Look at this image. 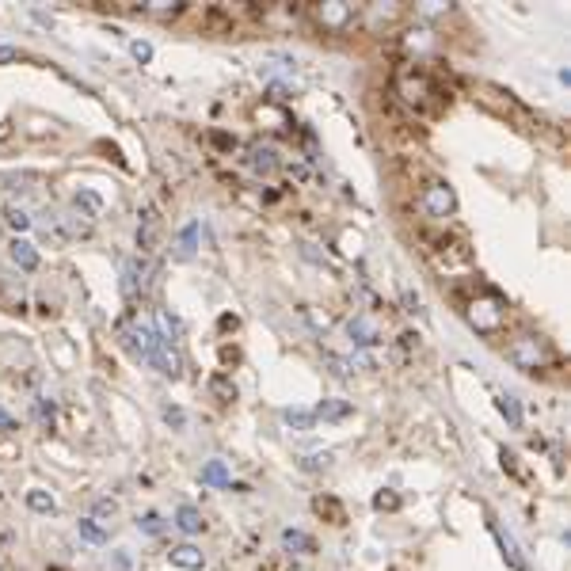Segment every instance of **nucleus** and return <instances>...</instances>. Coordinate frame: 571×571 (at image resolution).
<instances>
[{
    "label": "nucleus",
    "instance_id": "obj_12",
    "mask_svg": "<svg viewBox=\"0 0 571 571\" xmlns=\"http://www.w3.org/2000/svg\"><path fill=\"white\" fill-rule=\"evenodd\" d=\"M175 525H179L183 533H202L206 530V518H202V510L199 507H191V503H179V510H175Z\"/></svg>",
    "mask_w": 571,
    "mask_h": 571
},
{
    "label": "nucleus",
    "instance_id": "obj_8",
    "mask_svg": "<svg viewBox=\"0 0 571 571\" xmlns=\"http://www.w3.org/2000/svg\"><path fill=\"white\" fill-rule=\"evenodd\" d=\"M278 164L282 160H278V152H274L271 145H256L248 152V168L256 175H274V172H278Z\"/></svg>",
    "mask_w": 571,
    "mask_h": 571
},
{
    "label": "nucleus",
    "instance_id": "obj_39",
    "mask_svg": "<svg viewBox=\"0 0 571 571\" xmlns=\"http://www.w3.org/2000/svg\"><path fill=\"white\" fill-rule=\"evenodd\" d=\"M8 134H12V122H0V141H4Z\"/></svg>",
    "mask_w": 571,
    "mask_h": 571
},
{
    "label": "nucleus",
    "instance_id": "obj_17",
    "mask_svg": "<svg viewBox=\"0 0 571 571\" xmlns=\"http://www.w3.org/2000/svg\"><path fill=\"white\" fill-rule=\"evenodd\" d=\"M282 545L290 548V552H301V556L316 552V541L309 533H301V530H282Z\"/></svg>",
    "mask_w": 571,
    "mask_h": 571
},
{
    "label": "nucleus",
    "instance_id": "obj_24",
    "mask_svg": "<svg viewBox=\"0 0 571 571\" xmlns=\"http://www.w3.org/2000/svg\"><path fill=\"white\" fill-rule=\"evenodd\" d=\"M210 392H214V397L221 400V404H233V400H236V385L225 377V373H217V377H210Z\"/></svg>",
    "mask_w": 571,
    "mask_h": 571
},
{
    "label": "nucleus",
    "instance_id": "obj_11",
    "mask_svg": "<svg viewBox=\"0 0 571 571\" xmlns=\"http://www.w3.org/2000/svg\"><path fill=\"white\" fill-rule=\"evenodd\" d=\"M8 256H12V263L19 271H38V251H35V244H27V240H12V244H8Z\"/></svg>",
    "mask_w": 571,
    "mask_h": 571
},
{
    "label": "nucleus",
    "instance_id": "obj_23",
    "mask_svg": "<svg viewBox=\"0 0 571 571\" xmlns=\"http://www.w3.org/2000/svg\"><path fill=\"white\" fill-rule=\"evenodd\" d=\"M76 530H80V537H84L88 545H103V541H107V530H103L95 518H80V522H76Z\"/></svg>",
    "mask_w": 571,
    "mask_h": 571
},
{
    "label": "nucleus",
    "instance_id": "obj_38",
    "mask_svg": "<svg viewBox=\"0 0 571 571\" xmlns=\"http://www.w3.org/2000/svg\"><path fill=\"white\" fill-rule=\"evenodd\" d=\"M214 145H221V149H233V137H225V134H214Z\"/></svg>",
    "mask_w": 571,
    "mask_h": 571
},
{
    "label": "nucleus",
    "instance_id": "obj_18",
    "mask_svg": "<svg viewBox=\"0 0 571 571\" xmlns=\"http://www.w3.org/2000/svg\"><path fill=\"white\" fill-rule=\"evenodd\" d=\"M282 423L290 426V431H313V426H316V415L305 412V408H286V412H282Z\"/></svg>",
    "mask_w": 571,
    "mask_h": 571
},
{
    "label": "nucleus",
    "instance_id": "obj_34",
    "mask_svg": "<svg viewBox=\"0 0 571 571\" xmlns=\"http://www.w3.org/2000/svg\"><path fill=\"white\" fill-rule=\"evenodd\" d=\"M130 53H134L137 61H149V58H152V46H149V42H141V38H134V42H130Z\"/></svg>",
    "mask_w": 571,
    "mask_h": 571
},
{
    "label": "nucleus",
    "instance_id": "obj_3",
    "mask_svg": "<svg viewBox=\"0 0 571 571\" xmlns=\"http://www.w3.org/2000/svg\"><path fill=\"white\" fill-rule=\"evenodd\" d=\"M152 263L149 259H141V256H134V259H126V267H122V293L130 301L137 298V293H145L149 290V278H152Z\"/></svg>",
    "mask_w": 571,
    "mask_h": 571
},
{
    "label": "nucleus",
    "instance_id": "obj_5",
    "mask_svg": "<svg viewBox=\"0 0 571 571\" xmlns=\"http://www.w3.org/2000/svg\"><path fill=\"white\" fill-rule=\"evenodd\" d=\"M541 358H545V350H541V343H537L533 335H522V339H514V343H510V362H514L518 370L537 373Z\"/></svg>",
    "mask_w": 571,
    "mask_h": 571
},
{
    "label": "nucleus",
    "instance_id": "obj_21",
    "mask_svg": "<svg viewBox=\"0 0 571 571\" xmlns=\"http://www.w3.org/2000/svg\"><path fill=\"white\" fill-rule=\"evenodd\" d=\"M316 16H320L324 27H343L350 19V8L347 4H324V8H316Z\"/></svg>",
    "mask_w": 571,
    "mask_h": 571
},
{
    "label": "nucleus",
    "instance_id": "obj_32",
    "mask_svg": "<svg viewBox=\"0 0 571 571\" xmlns=\"http://www.w3.org/2000/svg\"><path fill=\"white\" fill-rule=\"evenodd\" d=\"M328 465H332V454H313V457L301 461L305 472H320V468H328Z\"/></svg>",
    "mask_w": 571,
    "mask_h": 571
},
{
    "label": "nucleus",
    "instance_id": "obj_20",
    "mask_svg": "<svg viewBox=\"0 0 571 571\" xmlns=\"http://www.w3.org/2000/svg\"><path fill=\"white\" fill-rule=\"evenodd\" d=\"M496 537H499V548H503V556H507V564H510L514 571H525V560H522V552H518V545H514V537L503 533L499 525H496Z\"/></svg>",
    "mask_w": 571,
    "mask_h": 571
},
{
    "label": "nucleus",
    "instance_id": "obj_19",
    "mask_svg": "<svg viewBox=\"0 0 571 571\" xmlns=\"http://www.w3.org/2000/svg\"><path fill=\"white\" fill-rule=\"evenodd\" d=\"M313 507H316V514H320V518H332V525H343V522H347L343 507H339V503H335L332 496H316V499H313Z\"/></svg>",
    "mask_w": 571,
    "mask_h": 571
},
{
    "label": "nucleus",
    "instance_id": "obj_14",
    "mask_svg": "<svg viewBox=\"0 0 571 571\" xmlns=\"http://www.w3.org/2000/svg\"><path fill=\"white\" fill-rule=\"evenodd\" d=\"M194 251H199V221L183 225L179 244H175V259H194Z\"/></svg>",
    "mask_w": 571,
    "mask_h": 571
},
{
    "label": "nucleus",
    "instance_id": "obj_35",
    "mask_svg": "<svg viewBox=\"0 0 571 571\" xmlns=\"http://www.w3.org/2000/svg\"><path fill=\"white\" fill-rule=\"evenodd\" d=\"M404 305H408V313H419V298L412 290H404Z\"/></svg>",
    "mask_w": 571,
    "mask_h": 571
},
{
    "label": "nucleus",
    "instance_id": "obj_4",
    "mask_svg": "<svg viewBox=\"0 0 571 571\" xmlns=\"http://www.w3.org/2000/svg\"><path fill=\"white\" fill-rule=\"evenodd\" d=\"M423 210L431 214V217H438V221H442V217H449L457 210V199H454V191H449L446 183H431L423 191Z\"/></svg>",
    "mask_w": 571,
    "mask_h": 571
},
{
    "label": "nucleus",
    "instance_id": "obj_7",
    "mask_svg": "<svg viewBox=\"0 0 571 571\" xmlns=\"http://www.w3.org/2000/svg\"><path fill=\"white\" fill-rule=\"evenodd\" d=\"M149 366H152V370H160L164 377H179L183 362H179V355H175V347H172V343H160L157 350H152Z\"/></svg>",
    "mask_w": 571,
    "mask_h": 571
},
{
    "label": "nucleus",
    "instance_id": "obj_15",
    "mask_svg": "<svg viewBox=\"0 0 571 571\" xmlns=\"http://www.w3.org/2000/svg\"><path fill=\"white\" fill-rule=\"evenodd\" d=\"M199 480H202L206 488H229V484H233V476H229V465H225V461H210V465L202 468Z\"/></svg>",
    "mask_w": 571,
    "mask_h": 571
},
{
    "label": "nucleus",
    "instance_id": "obj_27",
    "mask_svg": "<svg viewBox=\"0 0 571 571\" xmlns=\"http://www.w3.org/2000/svg\"><path fill=\"white\" fill-rule=\"evenodd\" d=\"M160 415H164V423H168L172 431H183V426H187V412H183V408H175V404H164Z\"/></svg>",
    "mask_w": 571,
    "mask_h": 571
},
{
    "label": "nucleus",
    "instance_id": "obj_6",
    "mask_svg": "<svg viewBox=\"0 0 571 571\" xmlns=\"http://www.w3.org/2000/svg\"><path fill=\"white\" fill-rule=\"evenodd\" d=\"M157 244H160V217H157L152 206H145V217H141V225H137V248L149 256Z\"/></svg>",
    "mask_w": 571,
    "mask_h": 571
},
{
    "label": "nucleus",
    "instance_id": "obj_1",
    "mask_svg": "<svg viewBox=\"0 0 571 571\" xmlns=\"http://www.w3.org/2000/svg\"><path fill=\"white\" fill-rule=\"evenodd\" d=\"M118 343H122L137 362H149L152 350L164 343V335L152 332V328H145V324H118Z\"/></svg>",
    "mask_w": 571,
    "mask_h": 571
},
{
    "label": "nucleus",
    "instance_id": "obj_31",
    "mask_svg": "<svg viewBox=\"0 0 571 571\" xmlns=\"http://www.w3.org/2000/svg\"><path fill=\"white\" fill-rule=\"evenodd\" d=\"M35 412H38V419H42V426H46V431H53V400H46V397H38V404H35Z\"/></svg>",
    "mask_w": 571,
    "mask_h": 571
},
{
    "label": "nucleus",
    "instance_id": "obj_13",
    "mask_svg": "<svg viewBox=\"0 0 571 571\" xmlns=\"http://www.w3.org/2000/svg\"><path fill=\"white\" fill-rule=\"evenodd\" d=\"M355 412V404L350 400H324V404H316V419H328V423H335V419H347V415Z\"/></svg>",
    "mask_w": 571,
    "mask_h": 571
},
{
    "label": "nucleus",
    "instance_id": "obj_29",
    "mask_svg": "<svg viewBox=\"0 0 571 571\" xmlns=\"http://www.w3.org/2000/svg\"><path fill=\"white\" fill-rule=\"evenodd\" d=\"M100 194H92V191H80V194H76V210H84L88 217H95V214H100Z\"/></svg>",
    "mask_w": 571,
    "mask_h": 571
},
{
    "label": "nucleus",
    "instance_id": "obj_36",
    "mask_svg": "<svg viewBox=\"0 0 571 571\" xmlns=\"http://www.w3.org/2000/svg\"><path fill=\"white\" fill-rule=\"evenodd\" d=\"M0 431H16V419H12L4 408H0Z\"/></svg>",
    "mask_w": 571,
    "mask_h": 571
},
{
    "label": "nucleus",
    "instance_id": "obj_25",
    "mask_svg": "<svg viewBox=\"0 0 571 571\" xmlns=\"http://www.w3.org/2000/svg\"><path fill=\"white\" fill-rule=\"evenodd\" d=\"M202 27L206 31H229L233 27V16H229L225 8H210V12L202 16Z\"/></svg>",
    "mask_w": 571,
    "mask_h": 571
},
{
    "label": "nucleus",
    "instance_id": "obj_22",
    "mask_svg": "<svg viewBox=\"0 0 571 571\" xmlns=\"http://www.w3.org/2000/svg\"><path fill=\"white\" fill-rule=\"evenodd\" d=\"M27 507L35 510V514H53V510H58V503H53L50 491L35 488V491H27Z\"/></svg>",
    "mask_w": 571,
    "mask_h": 571
},
{
    "label": "nucleus",
    "instance_id": "obj_16",
    "mask_svg": "<svg viewBox=\"0 0 571 571\" xmlns=\"http://www.w3.org/2000/svg\"><path fill=\"white\" fill-rule=\"evenodd\" d=\"M496 404H499L503 419L510 423V431H522V404H518V397H510V392H499Z\"/></svg>",
    "mask_w": 571,
    "mask_h": 571
},
{
    "label": "nucleus",
    "instance_id": "obj_9",
    "mask_svg": "<svg viewBox=\"0 0 571 571\" xmlns=\"http://www.w3.org/2000/svg\"><path fill=\"white\" fill-rule=\"evenodd\" d=\"M347 335H350V343H355V347H377L381 343V332L366 320V316H355V320L347 324Z\"/></svg>",
    "mask_w": 571,
    "mask_h": 571
},
{
    "label": "nucleus",
    "instance_id": "obj_10",
    "mask_svg": "<svg viewBox=\"0 0 571 571\" xmlns=\"http://www.w3.org/2000/svg\"><path fill=\"white\" fill-rule=\"evenodd\" d=\"M168 560L175 567H183V571H202L206 567V556H202V548H194V545H175Z\"/></svg>",
    "mask_w": 571,
    "mask_h": 571
},
{
    "label": "nucleus",
    "instance_id": "obj_2",
    "mask_svg": "<svg viewBox=\"0 0 571 571\" xmlns=\"http://www.w3.org/2000/svg\"><path fill=\"white\" fill-rule=\"evenodd\" d=\"M397 88H400V95H404V103H412V107H426V100L434 92V80L426 76L419 65H408V69H400L397 73Z\"/></svg>",
    "mask_w": 571,
    "mask_h": 571
},
{
    "label": "nucleus",
    "instance_id": "obj_37",
    "mask_svg": "<svg viewBox=\"0 0 571 571\" xmlns=\"http://www.w3.org/2000/svg\"><path fill=\"white\" fill-rule=\"evenodd\" d=\"M236 328H240L236 316H221V332H236Z\"/></svg>",
    "mask_w": 571,
    "mask_h": 571
},
{
    "label": "nucleus",
    "instance_id": "obj_26",
    "mask_svg": "<svg viewBox=\"0 0 571 571\" xmlns=\"http://www.w3.org/2000/svg\"><path fill=\"white\" fill-rule=\"evenodd\" d=\"M137 530L145 533V537H160V533H164V518H160L157 510H149V514H141V518H137Z\"/></svg>",
    "mask_w": 571,
    "mask_h": 571
},
{
    "label": "nucleus",
    "instance_id": "obj_30",
    "mask_svg": "<svg viewBox=\"0 0 571 571\" xmlns=\"http://www.w3.org/2000/svg\"><path fill=\"white\" fill-rule=\"evenodd\" d=\"M373 507L377 510H400V496L397 491H377V496H373Z\"/></svg>",
    "mask_w": 571,
    "mask_h": 571
},
{
    "label": "nucleus",
    "instance_id": "obj_33",
    "mask_svg": "<svg viewBox=\"0 0 571 571\" xmlns=\"http://www.w3.org/2000/svg\"><path fill=\"white\" fill-rule=\"evenodd\" d=\"M118 503L115 499H95V518H115Z\"/></svg>",
    "mask_w": 571,
    "mask_h": 571
},
{
    "label": "nucleus",
    "instance_id": "obj_28",
    "mask_svg": "<svg viewBox=\"0 0 571 571\" xmlns=\"http://www.w3.org/2000/svg\"><path fill=\"white\" fill-rule=\"evenodd\" d=\"M4 221L16 229V233H23V229H31V217L19 210V206H4Z\"/></svg>",
    "mask_w": 571,
    "mask_h": 571
}]
</instances>
